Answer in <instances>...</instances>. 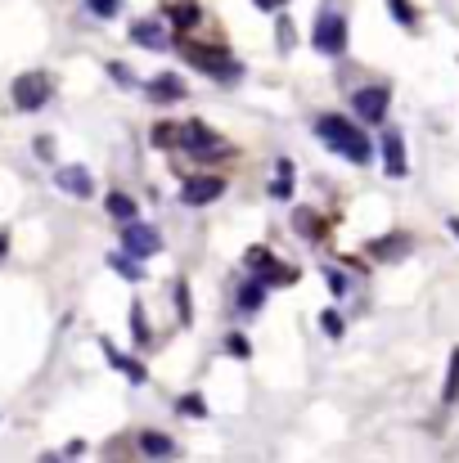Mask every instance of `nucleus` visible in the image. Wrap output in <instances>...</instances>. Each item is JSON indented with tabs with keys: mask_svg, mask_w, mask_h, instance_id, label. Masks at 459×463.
Returning a JSON list of instances; mask_svg holds the SVG:
<instances>
[{
	"mask_svg": "<svg viewBox=\"0 0 459 463\" xmlns=\"http://www.w3.org/2000/svg\"><path fill=\"white\" fill-rule=\"evenodd\" d=\"M122 248H127V252H131L136 261H145V257H153V252L162 248V234H158L153 225H145V221H127Z\"/></svg>",
	"mask_w": 459,
	"mask_h": 463,
	"instance_id": "39448f33",
	"label": "nucleus"
},
{
	"mask_svg": "<svg viewBox=\"0 0 459 463\" xmlns=\"http://www.w3.org/2000/svg\"><path fill=\"white\" fill-rule=\"evenodd\" d=\"M149 95H153V104L185 99V81H180V77H171V72H162V77H153V81H149Z\"/></svg>",
	"mask_w": 459,
	"mask_h": 463,
	"instance_id": "f8f14e48",
	"label": "nucleus"
},
{
	"mask_svg": "<svg viewBox=\"0 0 459 463\" xmlns=\"http://www.w3.org/2000/svg\"><path fill=\"white\" fill-rule=\"evenodd\" d=\"M225 194V180L221 175H189L185 184H180V203H189V207H207L212 198H221Z\"/></svg>",
	"mask_w": 459,
	"mask_h": 463,
	"instance_id": "0eeeda50",
	"label": "nucleus"
},
{
	"mask_svg": "<svg viewBox=\"0 0 459 463\" xmlns=\"http://www.w3.org/2000/svg\"><path fill=\"white\" fill-rule=\"evenodd\" d=\"M153 145H158V149H176V145H180V127H158V131H153Z\"/></svg>",
	"mask_w": 459,
	"mask_h": 463,
	"instance_id": "a211bd4d",
	"label": "nucleus"
},
{
	"mask_svg": "<svg viewBox=\"0 0 459 463\" xmlns=\"http://www.w3.org/2000/svg\"><path fill=\"white\" fill-rule=\"evenodd\" d=\"M54 184H59V189H68V194H77V198H91V189H95L86 166H59Z\"/></svg>",
	"mask_w": 459,
	"mask_h": 463,
	"instance_id": "9b49d317",
	"label": "nucleus"
},
{
	"mask_svg": "<svg viewBox=\"0 0 459 463\" xmlns=\"http://www.w3.org/2000/svg\"><path fill=\"white\" fill-rule=\"evenodd\" d=\"M451 234H455V239H459V216H455V221H451Z\"/></svg>",
	"mask_w": 459,
	"mask_h": 463,
	"instance_id": "cd10ccee",
	"label": "nucleus"
},
{
	"mask_svg": "<svg viewBox=\"0 0 459 463\" xmlns=\"http://www.w3.org/2000/svg\"><path fill=\"white\" fill-rule=\"evenodd\" d=\"M185 50V59L198 68V72H207V77H221V81H230V77H239V63L225 54V50H216V45H198V41H185L180 45Z\"/></svg>",
	"mask_w": 459,
	"mask_h": 463,
	"instance_id": "7ed1b4c3",
	"label": "nucleus"
},
{
	"mask_svg": "<svg viewBox=\"0 0 459 463\" xmlns=\"http://www.w3.org/2000/svg\"><path fill=\"white\" fill-rule=\"evenodd\" d=\"M315 136H320L333 154L351 157V162H369V140H365V131H360V127H351L347 118H338V113L315 118Z\"/></svg>",
	"mask_w": 459,
	"mask_h": 463,
	"instance_id": "f257e3e1",
	"label": "nucleus"
},
{
	"mask_svg": "<svg viewBox=\"0 0 459 463\" xmlns=\"http://www.w3.org/2000/svg\"><path fill=\"white\" fill-rule=\"evenodd\" d=\"M442 401L455 405L459 401V351H451V369H446V387H442Z\"/></svg>",
	"mask_w": 459,
	"mask_h": 463,
	"instance_id": "4468645a",
	"label": "nucleus"
},
{
	"mask_svg": "<svg viewBox=\"0 0 459 463\" xmlns=\"http://www.w3.org/2000/svg\"><path fill=\"white\" fill-rule=\"evenodd\" d=\"M50 95H54V81H50L45 72H23V77L14 81V104H18L23 113L45 109V104H50Z\"/></svg>",
	"mask_w": 459,
	"mask_h": 463,
	"instance_id": "20e7f679",
	"label": "nucleus"
},
{
	"mask_svg": "<svg viewBox=\"0 0 459 463\" xmlns=\"http://www.w3.org/2000/svg\"><path fill=\"white\" fill-rule=\"evenodd\" d=\"M387 5H392V14H397L401 23H415V9H410L406 0H387Z\"/></svg>",
	"mask_w": 459,
	"mask_h": 463,
	"instance_id": "4be33fe9",
	"label": "nucleus"
},
{
	"mask_svg": "<svg viewBox=\"0 0 459 463\" xmlns=\"http://www.w3.org/2000/svg\"><path fill=\"white\" fill-rule=\"evenodd\" d=\"M383 171L392 180H406V140H401V131L383 136Z\"/></svg>",
	"mask_w": 459,
	"mask_h": 463,
	"instance_id": "1a4fd4ad",
	"label": "nucleus"
},
{
	"mask_svg": "<svg viewBox=\"0 0 459 463\" xmlns=\"http://www.w3.org/2000/svg\"><path fill=\"white\" fill-rule=\"evenodd\" d=\"M262 293H266V284H262V279H248V288H239V307L257 310L262 307Z\"/></svg>",
	"mask_w": 459,
	"mask_h": 463,
	"instance_id": "dca6fc26",
	"label": "nucleus"
},
{
	"mask_svg": "<svg viewBox=\"0 0 459 463\" xmlns=\"http://www.w3.org/2000/svg\"><path fill=\"white\" fill-rule=\"evenodd\" d=\"M131 41H136V45H145V50H167V45H171L167 27H162V23H153V18H140V23L131 27Z\"/></svg>",
	"mask_w": 459,
	"mask_h": 463,
	"instance_id": "9d476101",
	"label": "nucleus"
},
{
	"mask_svg": "<svg viewBox=\"0 0 459 463\" xmlns=\"http://www.w3.org/2000/svg\"><path fill=\"white\" fill-rule=\"evenodd\" d=\"M189 140H180L189 154H198V157H207V154H225V145H221V136L216 131H207L203 122H189V127H180Z\"/></svg>",
	"mask_w": 459,
	"mask_h": 463,
	"instance_id": "6e6552de",
	"label": "nucleus"
},
{
	"mask_svg": "<svg viewBox=\"0 0 459 463\" xmlns=\"http://www.w3.org/2000/svg\"><path fill=\"white\" fill-rule=\"evenodd\" d=\"M311 45H315L320 54H342V50H347V18H342L338 5H324V9L315 14Z\"/></svg>",
	"mask_w": 459,
	"mask_h": 463,
	"instance_id": "f03ea898",
	"label": "nucleus"
},
{
	"mask_svg": "<svg viewBox=\"0 0 459 463\" xmlns=\"http://www.w3.org/2000/svg\"><path fill=\"white\" fill-rule=\"evenodd\" d=\"M91 9H95L100 18H113V14H118V0H91Z\"/></svg>",
	"mask_w": 459,
	"mask_h": 463,
	"instance_id": "412c9836",
	"label": "nucleus"
},
{
	"mask_svg": "<svg viewBox=\"0 0 459 463\" xmlns=\"http://www.w3.org/2000/svg\"><path fill=\"white\" fill-rule=\"evenodd\" d=\"M131 333H136V337H140V342H145V337H149V328H145V315H140V307L131 310Z\"/></svg>",
	"mask_w": 459,
	"mask_h": 463,
	"instance_id": "5701e85b",
	"label": "nucleus"
},
{
	"mask_svg": "<svg viewBox=\"0 0 459 463\" xmlns=\"http://www.w3.org/2000/svg\"><path fill=\"white\" fill-rule=\"evenodd\" d=\"M280 5H289V0H257V9H280Z\"/></svg>",
	"mask_w": 459,
	"mask_h": 463,
	"instance_id": "bb28decb",
	"label": "nucleus"
},
{
	"mask_svg": "<svg viewBox=\"0 0 459 463\" xmlns=\"http://www.w3.org/2000/svg\"><path fill=\"white\" fill-rule=\"evenodd\" d=\"M271 194H275V198H289V194H293V166H289V162H280V171H275V184H271Z\"/></svg>",
	"mask_w": 459,
	"mask_h": 463,
	"instance_id": "f3484780",
	"label": "nucleus"
},
{
	"mask_svg": "<svg viewBox=\"0 0 459 463\" xmlns=\"http://www.w3.org/2000/svg\"><path fill=\"white\" fill-rule=\"evenodd\" d=\"M351 109L360 122H387V86H365L351 95Z\"/></svg>",
	"mask_w": 459,
	"mask_h": 463,
	"instance_id": "423d86ee",
	"label": "nucleus"
},
{
	"mask_svg": "<svg viewBox=\"0 0 459 463\" xmlns=\"http://www.w3.org/2000/svg\"><path fill=\"white\" fill-rule=\"evenodd\" d=\"M113 266H118L122 275H131V279H140V266H131V261H113Z\"/></svg>",
	"mask_w": 459,
	"mask_h": 463,
	"instance_id": "393cba45",
	"label": "nucleus"
},
{
	"mask_svg": "<svg viewBox=\"0 0 459 463\" xmlns=\"http://www.w3.org/2000/svg\"><path fill=\"white\" fill-rule=\"evenodd\" d=\"M225 346H230V355H239V360H248V351H253V346H248V337H239V333H230V342H225Z\"/></svg>",
	"mask_w": 459,
	"mask_h": 463,
	"instance_id": "aec40b11",
	"label": "nucleus"
},
{
	"mask_svg": "<svg viewBox=\"0 0 459 463\" xmlns=\"http://www.w3.org/2000/svg\"><path fill=\"white\" fill-rule=\"evenodd\" d=\"M401 243H406V239H378L374 252H378V257H401Z\"/></svg>",
	"mask_w": 459,
	"mask_h": 463,
	"instance_id": "6ab92c4d",
	"label": "nucleus"
},
{
	"mask_svg": "<svg viewBox=\"0 0 459 463\" xmlns=\"http://www.w3.org/2000/svg\"><path fill=\"white\" fill-rule=\"evenodd\" d=\"M320 319H324V328H329V333H333V337H338V333H342V319H338V315H333V310H324V315H320Z\"/></svg>",
	"mask_w": 459,
	"mask_h": 463,
	"instance_id": "b1692460",
	"label": "nucleus"
},
{
	"mask_svg": "<svg viewBox=\"0 0 459 463\" xmlns=\"http://www.w3.org/2000/svg\"><path fill=\"white\" fill-rule=\"evenodd\" d=\"M140 450H145V455H153V459H162V455H171L176 446H171L167 437H158V432H145V437H140Z\"/></svg>",
	"mask_w": 459,
	"mask_h": 463,
	"instance_id": "2eb2a0df",
	"label": "nucleus"
},
{
	"mask_svg": "<svg viewBox=\"0 0 459 463\" xmlns=\"http://www.w3.org/2000/svg\"><path fill=\"white\" fill-rule=\"evenodd\" d=\"M104 207H109V216H113V221H136V212H140V207H136V198H127V194H109V203H104Z\"/></svg>",
	"mask_w": 459,
	"mask_h": 463,
	"instance_id": "ddd939ff",
	"label": "nucleus"
},
{
	"mask_svg": "<svg viewBox=\"0 0 459 463\" xmlns=\"http://www.w3.org/2000/svg\"><path fill=\"white\" fill-rule=\"evenodd\" d=\"M329 288H333V293L342 298V293H347V279H342V275H329Z\"/></svg>",
	"mask_w": 459,
	"mask_h": 463,
	"instance_id": "a878e982",
	"label": "nucleus"
}]
</instances>
